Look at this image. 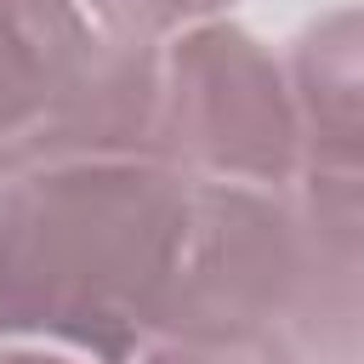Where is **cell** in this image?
Returning <instances> with one entry per match:
<instances>
[{"instance_id": "ba28073f", "label": "cell", "mask_w": 364, "mask_h": 364, "mask_svg": "<svg viewBox=\"0 0 364 364\" xmlns=\"http://www.w3.org/2000/svg\"><path fill=\"white\" fill-rule=\"evenodd\" d=\"M0 364H80V358L46 353V347H0Z\"/></svg>"}, {"instance_id": "3957f363", "label": "cell", "mask_w": 364, "mask_h": 364, "mask_svg": "<svg viewBox=\"0 0 364 364\" xmlns=\"http://www.w3.org/2000/svg\"><path fill=\"white\" fill-rule=\"evenodd\" d=\"M296 301L284 341L301 364H364V171H313L290 182Z\"/></svg>"}, {"instance_id": "277c9868", "label": "cell", "mask_w": 364, "mask_h": 364, "mask_svg": "<svg viewBox=\"0 0 364 364\" xmlns=\"http://www.w3.org/2000/svg\"><path fill=\"white\" fill-rule=\"evenodd\" d=\"M80 0H0V176L102 51Z\"/></svg>"}, {"instance_id": "5b68a950", "label": "cell", "mask_w": 364, "mask_h": 364, "mask_svg": "<svg viewBox=\"0 0 364 364\" xmlns=\"http://www.w3.org/2000/svg\"><path fill=\"white\" fill-rule=\"evenodd\" d=\"M301 165L364 171V6L313 17L284 51Z\"/></svg>"}, {"instance_id": "6da1fadb", "label": "cell", "mask_w": 364, "mask_h": 364, "mask_svg": "<svg viewBox=\"0 0 364 364\" xmlns=\"http://www.w3.org/2000/svg\"><path fill=\"white\" fill-rule=\"evenodd\" d=\"M199 182L159 159L0 176V347L131 364L171 324Z\"/></svg>"}, {"instance_id": "8992f818", "label": "cell", "mask_w": 364, "mask_h": 364, "mask_svg": "<svg viewBox=\"0 0 364 364\" xmlns=\"http://www.w3.org/2000/svg\"><path fill=\"white\" fill-rule=\"evenodd\" d=\"M85 17L114 34V40H131V46H159L182 28H199V23H216L228 17L233 0H80Z\"/></svg>"}, {"instance_id": "52a82bcc", "label": "cell", "mask_w": 364, "mask_h": 364, "mask_svg": "<svg viewBox=\"0 0 364 364\" xmlns=\"http://www.w3.org/2000/svg\"><path fill=\"white\" fill-rule=\"evenodd\" d=\"M131 364H301L284 336H165Z\"/></svg>"}, {"instance_id": "7a4b0ae2", "label": "cell", "mask_w": 364, "mask_h": 364, "mask_svg": "<svg viewBox=\"0 0 364 364\" xmlns=\"http://www.w3.org/2000/svg\"><path fill=\"white\" fill-rule=\"evenodd\" d=\"M154 159L193 182L284 188L301 176V125L284 57L233 17L154 46Z\"/></svg>"}]
</instances>
